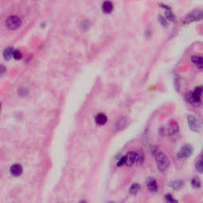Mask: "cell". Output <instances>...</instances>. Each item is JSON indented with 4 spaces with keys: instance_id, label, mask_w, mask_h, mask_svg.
Returning <instances> with one entry per match:
<instances>
[{
    "instance_id": "6da1fadb",
    "label": "cell",
    "mask_w": 203,
    "mask_h": 203,
    "mask_svg": "<svg viewBox=\"0 0 203 203\" xmlns=\"http://www.w3.org/2000/svg\"><path fill=\"white\" fill-rule=\"evenodd\" d=\"M152 153H153L154 157H155V160L156 162L157 167H158L159 171H164L168 167L169 164H170L167 156L163 151H161L157 148H153Z\"/></svg>"
},
{
    "instance_id": "7a4b0ae2",
    "label": "cell",
    "mask_w": 203,
    "mask_h": 203,
    "mask_svg": "<svg viewBox=\"0 0 203 203\" xmlns=\"http://www.w3.org/2000/svg\"><path fill=\"white\" fill-rule=\"evenodd\" d=\"M124 165L131 167L135 164H142V162L144 161V155L142 151H129L126 155L124 156Z\"/></svg>"
},
{
    "instance_id": "3957f363",
    "label": "cell",
    "mask_w": 203,
    "mask_h": 203,
    "mask_svg": "<svg viewBox=\"0 0 203 203\" xmlns=\"http://www.w3.org/2000/svg\"><path fill=\"white\" fill-rule=\"evenodd\" d=\"M179 124L175 121H172L167 126L160 129V133L164 136H173L179 132Z\"/></svg>"
},
{
    "instance_id": "277c9868",
    "label": "cell",
    "mask_w": 203,
    "mask_h": 203,
    "mask_svg": "<svg viewBox=\"0 0 203 203\" xmlns=\"http://www.w3.org/2000/svg\"><path fill=\"white\" fill-rule=\"evenodd\" d=\"M6 25L7 27L11 29H18L22 25L21 18L17 15H11L9 16L6 20Z\"/></svg>"
},
{
    "instance_id": "5b68a950",
    "label": "cell",
    "mask_w": 203,
    "mask_h": 203,
    "mask_svg": "<svg viewBox=\"0 0 203 203\" xmlns=\"http://www.w3.org/2000/svg\"><path fill=\"white\" fill-rule=\"evenodd\" d=\"M193 153V148L191 145H184L177 153L178 159H186L191 156Z\"/></svg>"
},
{
    "instance_id": "8992f818",
    "label": "cell",
    "mask_w": 203,
    "mask_h": 203,
    "mask_svg": "<svg viewBox=\"0 0 203 203\" xmlns=\"http://www.w3.org/2000/svg\"><path fill=\"white\" fill-rule=\"evenodd\" d=\"M186 118H187V123L190 129L194 132H199L200 129H201V125H200L199 121L195 116L191 115V114L187 115Z\"/></svg>"
},
{
    "instance_id": "52a82bcc",
    "label": "cell",
    "mask_w": 203,
    "mask_h": 203,
    "mask_svg": "<svg viewBox=\"0 0 203 203\" xmlns=\"http://www.w3.org/2000/svg\"><path fill=\"white\" fill-rule=\"evenodd\" d=\"M202 18V11L201 10L195 11L188 14L185 18V23L193 22L200 21Z\"/></svg>"
},
{
    "instance_id": "ba28073f",
    "label": "cell",
    "mask_w": 203,
    "mask_h": 203,
    "mask_svg": "<svg viewBox=\"0 0 203 203\" xmlns=\"http://www.w3.org/2000/svg\"><path fill=\"white\" fill-rule=\"evenodd\" d=\"M186 98L190 103L192 104L193 106L198 107L201 105V99L199 97L196 96L195 94L193 93V91H189L187 94L186 95Z\"/></svg>"
},
{
    "instance_id": "9c48e42d",
    "label": "cell",
    "mask_w": 203,
    "mask_h": 203,
    "mask_svg": "<svg viewBox=\"0 0 203 203\" xmlns=\"http://www.w3.org/2000/svg\"><path fill=\"white\" fill-rule=\"evenodd\" d=\"M147 187L151 192H157L158 185H157L156 179L153 178H148V179L147 180Z\"/></svg>"
},
{
    "instance_id": "30bf717a",
    "label": "cell",
    "mask_w": 203,
    "mask_h": 203,
    "mask_svg": "<svg viewBox=\"0 0 203 203\" xmlns=\"http://www.w3.org/2000/svg\"><path fill=\"white\" fill-rule=\"evenodd\" d=\"M11 173L12 176H21L22 173L23 171V169H22V167L20 164H14V165H12L11 167Z\"/></svg>"
},
{
    "instance_id": "8fae6325",
    "label": "cell",
    "mask_w": 203,
    "mask_h": 203,
    "mask_svg": "<svg viewBox=\"0 0 203 203\" xmlns=\"http://www.w3.org/2000/svg\"><path fill=\"white\" fill-rule=\"evenodd\" d=\"M95 121L99 126H103L107 122V117L103 113H99L95 117Z\"/></svg>"
},
{
    "instance_id": "7c38bea8",
    "label": "cell",
    "mask_w": 203,
    "mask_h": 203,
    "mask_svg": "<svg viewBox=\"0 0 203 203\" xmlns=\"http://www.w3.org/2000/svg\"><path fill=\"white\" fill-rule=\"evenodd\" d=\"M102 11L105 14H110L113 11L114 6H113L112 2H110V1H106V2H104L102 3Z\"/></svg>"
},
{
    "instance_id": "4fadbf2b",
    "label": "cell",
    "mask_w": 203,
    "mask_h": 203,
    "mask_svg": "<svg viewBox=\"0 0 203 203\" xmlns=\"http://www.w3.org/2000/svg\"><path fill=\"white\" fill-rule=\"evenodd\" d=\"M184 185V182L182 180H176L171 182V187L175 191H179V190L182 189V187Z\"/></svg>"
},
{
    "instance_id": "5bb4252c",
    "label": "cell",
    "mask_w": 203,
    "mask_h": 203,
    "mask_svg": "<svg viewBox=\"0 0 203 203\" xmlns=\"http://www.w3.org/2000/svg\"><path fill=\"white\" fill-rule=\"evenodd\" d=\"M193 63L197 66L199 69L202 68V57L201 56H193L191 57Z\"/></svg>"
},
{
    "instance_id": "9a60e30c",
    "label": "cell",
    "mask_w": 203,
    "mask_h": 203,
    "mask_svg": "<svg viewBox=\"0 0 203 203\" xmlns=\"http://www.w3.org/2000/svg\"><path fill=\"white\" fill-rule=\"evenodd\" d=\"M126 124H127V118L121 117V118L117 121V124H116V129H118V130L123 129L124 128H126Z\"/></svg>"
},
{
    "instance_id": "2e32d148",
    "label": "cell",
    "mask_w": 203,
    "mask_h": 203,
    "mask_svg": "<svg viewBox=\"0 0 203 203\" xmlns=\"http://www.w3.org/2000/svg\"><path fill=\"white\" fill-rule=\"evenodd\" d=\"M140 189H141V185L139 183H137V182H134L129 187V193H130L131 195H135L139 192Z\"/></svg>"
},
{
    "instance_id": "e0dca14e",
    "label": "cell",
    "mask_w": 203,
    "mask_h": 203,
    "mask_svg": "<svg viewBox=\"0 0 203 203\" xmlns=\"http://www.w3.org/2000/svg\"><path fill=\"white\" fill-rule=\"evenodd\" d=\"M14 51V48H11V47H9V48H6L3 52V55H4V57H5V58H7V59L11 58V57L13 56Z\"/></svg>"
},
{
    "instance_id": "ac0fdd59",
    "label": "cell",
    "mask_w": 203,
    "mask_h": 203,
    "mask_svg": "<svg viewBox=\"0 0 203 203\" xmlns=\"http://www.w3.org/2000/svg\"><path fill=\"white\" fill-rule=\"evenodd\" d=\"M191 182V186L194 188H195V189H198V188L201 187V182H200V180L198 178H193Z\"/></svg>"
},
{
    "instance_id": "d6986e66",
    "label": "cell",
    "mask_w": 203,
    "mask_h": 203,
    "mask_svg": "<svg viewBox=\"0 0 203 203\" xmlns=\"http://www.w3.org/2000/svg\"><path fill=\"white\" fill-rule=\"evenodd\" d=\"M165 199L167 203H178L177 200L173 198V196L171 195H170V194H167V195H165Z\"/></svg>"
},
{
    "instance_id": "ffe728a7",
    "label": "cell",
    "mask_w": 203,
    "mask_h": 203,
    "mask_svg": "<svg viewBox=\"0 0 203 203\" xmlns=\"http://www.w3.org/2000/svg\"><path fill=\"white\" fill-rule=\"evenodd\" d=\"M195 167H196L197 171H198L199 173H201L202 172V170H203V163H202V160L201 159H200L199 160H198V162L196 163V166H195Z\"/></svg>"
},
{
    "instance_id": "44dd1931",
    "label": "cell",
    "mask_w": 203,
    "mask_h": 203,
    "mask_svg": "<svg viewBox=\"0 0 203 203\" xmlns=\"http://www.w3.org/2000/svg\"><path fill=\"white\" fill-rule=\"evenodd\" d=\"M193 93L195 94V95H196V96L201 98V94H202V88H201V87H198L195 88V91H193Z\"/></svg>"
},
{
    "instance_id": "7402d4cb",
    "label": "cell",
    "mask_w": 203,
    "mask_h": 203,
    "mask_svg": "<svg viewBox=\"0 0 203 203\" xmlns=\"http://www.w3.org/2000/svg\"><path fill=\"white\" fill-rule=\"evenodd\" d=\"M166 19L173 22L175 20V15L171 11H166Z\"/></svg>"
},
{
    "instance_id": "603a6c76",
    "label": "cell",
    "mask_w": 203,
    "mask_h": 203,
    "mask_svg": "<svg viewBox=\"0 0 203 203\" xmlns=\"http://www.w3.org/2000/svg\"><path fill=\"white\" fill-rule=\"evenodd\" d=\"M13 57H14V59L16 60H19V59H21L22 57V54L20 51L18 50H14V53H13Z\"/></svg>"
},
{
    "instance_id": "cb8c5ba5",
    "label": "cell",
    "mask_w": 203,
    "mask_h": 203,
    "mask_svg": "<svg viewBox=\"0 0 203 203\" xmlns=\"http://www.w3.org/2000/svg\"><path fill=\"white\" fill-rule=\"evenodd\" d=\"M159 21H160V23H161V24L163 25V26H167V20H166L165 17H164L163 16H161V15L159 16Z\"/></svg>"
},
{
    "instance_id": "d4e9b609",
    "label": "cell",
    "mask_w": 203,
    "mask_h": 203,
    "mask_svg": "<svg viewBox=\"0 0 203 203\" xmlns=\"http://www.w3.org/2000/svg\"><path fill=\"white\" fill-rule=\"evenodd\" d=\"M6 72V67L3 65H0V74H2Z\"/></svg>"
},
{
    "instance_id": "484cf974",
    "label": "cell",
    "mask_w": 203,
    "mask_h": 203,
    "mask_svg": "<svg viewBox=\"0 0 203 203\" xmlns=\"http://www.w3.org/2000/svg\"><path fill=\"white\" fill-rule=\"evenodd\" d=\"M79 203H87V201H85V200H82V201H79Z\"/></svg>"
},
{
    "instance_id": "4316f807",
    "label": "cell",
    "mask_w": 203,
    "mask_h": 203,
    "mask_svg": "<svg viewBox=\"0 0 203 203\" xmlns=\"http://www.w3.org/2000/svg\"><path fill=\"white\" fill-rule=\"evenodd\" d=\"M108 203H115V202H114V201H109Z\"/></svg>"
},
{
    "instance_id": "83f0119b",
    "label": "cell",
    "mask_w": 203,
    "mask_h": 203,
    "mask_svg": "<svg viewBox=\"0 0 203 203\" xmlns=\"http://www.w3.org/2000/svg\"><path fill=\"white\" fill-rule=\"evenodd\" d=\"M0 110H1V103H0Z\"/></svg>"
}]
</instances>
